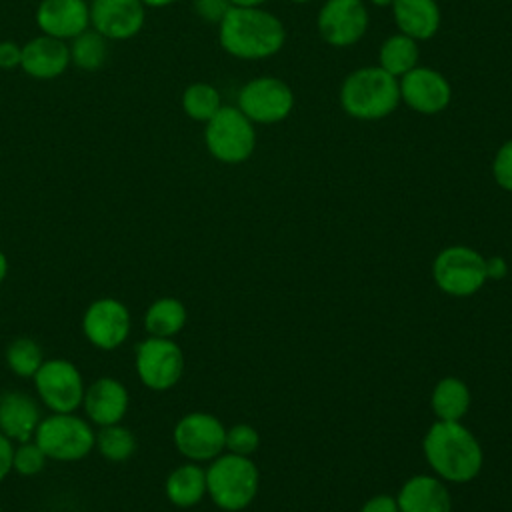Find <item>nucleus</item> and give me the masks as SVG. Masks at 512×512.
I'll use <instances>...</instances> for the list:
<instances>
[{"label": "nucleus", "mask_w": 512, "mask_h": 512, "mask_svg": "<svg viewBox=\"0 0 512 512\" xmlns=\"http://www.w3.org/2000/svg\"><path fill=\"white\" fill-rule=\"evenodd\" d=\"M218 42L226 54L238 60H266L284 48L286 28L264 6H232L218 22Z\"/></svg>", "instance_id": "obj_1"}, {"label": "nucleus", "mask_w": 512, "mask_h": 512, "mask_svg": "<svg viewBox=\"0 0 512 512\" xmlns=\"http://www.w3.org/2000/svg\"><path fill=\"white\" fill-rule=\"evenodd\" d=\"M422 450L428 466L444 482H470L484 464L480 442L460 422L436 420L424 434Z\"/></svg>", "instance_id": "obj_2"}, {"label": "nucleus", "mask_w": 512, "mask_h": 512, "mask_svg": "<svg viewBox=\"0 0 512 512\" xmlns=\"http://www.w3.org/2000/svg\"><path fill=\"white\" fill-rule=\"evenodd\" d=\"M340 108L354 120L376 122L396 112L400 104L398 78L378 64L352 70L340 84Z\"/></svg>", "instance_id": "obj_3"}, {"label": "nucleus", "mask_w": 512, "mask_h": 512, "mask_svg": "<svg viewBox=\"0 0 512 512\" xmlns=\"http://www.w3.org/2000/svg\"><path fill=\"white\" fill-rule=\"evenodd\" d=\"M260 474L250 456L232 452L220 454L206 470V494L226 512H240L252 504L258 494Z\"/></svg>", "instance_id": "obj_4"}, {"label": "nucleus", "mask_w": 512, "mask_h": 512, "mask_svg": "<svg viewBox=\"0 0 512 512\" xmlns=\"http://www.w3.org/2000/svg\"><path fill=\"white\" fill-rule=\"evenodd\" d=\"M256 124L238 106H224L206 122L204 144L210 156L222 164H242L256 148Z\"/></svg>", "instance_id": "obj_5"}, {"label": "nucleus", "mask_w": 512, "mask_h": 512, "mask_svg": "<svg viewBox=\"0 0 512 512\" xmlns=\"http://www.w3.org/2000/svg\"><path fill=\"white\" fill-rule=\"evenodd\" d=\"M434 284L448 296H474L486 282V258L470 246H446L432 262Z\"/></svg>", "instance_id": "obj_6"}, {"label": "nucleus", "mask_w": 512, "mask_h": 512, "mask_svg": "<svg viewBox=\"0 0 512 512\" xmlns=\"http://www.w3.org/2000/svg\"><path fill=\"white\" fill-rule=\"evenodd\" d=\"M34 440L48 458L60 462L82 460L96 446V434L92 426L78 418L74 412H52L48 418L40 420L34 432Z\"/></svg>", "instance_id": "obj_7"}, {"label": "nucleus", "mask_w": 512, "mask_h": 512, "mask_svg": "<svg viewBox=\"0 0 512 512\" xmlns=\"http://www.w3.org/2000/svg\"><path fill=\"white\" fill-rule=\"evenodd\" d=\"M236 106L254 124H278L292 114L296 96L282 78L256 76L238 90Z\"/></svg>", "instance_id": "obj_8"}, {"label": "nucleus", "mask_w": 512, "mask_h": 512, "mask_svg": "<svg viewBox=\"0 0 512 512\" xmlns=\"http://www.w3.org/2000/svg\"><path fill=\"white\" fill-rule=\"evenodd\" d=\"M34 384L40 400L60 414L76 412L84 400V382L80 370L64 358L44 360L34 374Z\"/></svg>", "instance_id": "obj_9"}, {"label": "nucleus", "mask_w": 512, "mask_h": 512, "mask_svg": "<svg viewBox=\"0 0 512 512\" xmlns=\"http://www.w3.org/2000/svg\"><path fill=\"white\" fill-rule=\"evenodd\" d=\"M174 446L190 462H212L226 450V428L208 412H190L174 426Z\"/></svg>", "instance_id": "obj_10"}, {"label": "nucleus", "mask_w": 512, "mask_h": 512, "mask_svg": "<svg viewBox=\"0 0 512 512\" xmlns=\"http://www.w3.org/2000/svg\"><path fill=\"white\" fill-rule=\"evenodd\" d=\"M184 372V354L172 338L150 336L136 346V374L150 390H168Z\"/></svg>", "instance_id": "obj_11"}, {"label": "nucleus", "mask_w": 512, "mask_h": 512, "mask_svg": "<svg viewBox=\"0 0 512 512\" xmlns=\"http://www.w3.org/2000/svg\"><path fill=\"white\" fill-rule=\"evenodd\" d=\"M370 16L364 0H326L316 16L320 38L332 48H348L364 38Z\"/></svg>", "instance_id": "obj_12"}, {"label": "nucleus", "mask_w": 512, "mask_h": 512, "mask_svg": "<svg viewBox=\"0 0 512 512\" xmlns=\"http://www.w3.org/2000/svg\"><path fill=\"white\" fill-rule=\"evenodd\" d=\"M398 86L400 102L424 116H436L452 102V86L448 78L430 66L418 64L398 78Z\"/></svg>", "instance_id": "obj_13"}, {"label": "nucleus", "mask_w": 512, "mask_h": 512, "mask_svg": "<svg viewBox=\"0 0 512 512\" xmlns=\"http://www.w3.org/2000/svg\"><path fill=\"white\" fill-rule=\"evenodd\" d=\"M82 330L96 348L116 350L130 334L128 308L116 298H98L86 308Z\"/></svg>", "instance_id": "obj_14"}, {"label": "nucleus", "mask_w": 512, "mask_h": 512, "mask_svg": "<svg viewBox=\"0 0 512 512\" xmlns=\"http://www.w3.org/2000/svg\"><path fill=\"white\" fill-rule=\"evenodd\" d=\"M146 22V6L140 0H92L90 28L108 40L134 38Z\"/></svg>", "instance_id": "obj_15"}, {"label": "nucleus", "mask_w": 512, "mask_h": 512, "mask_svg": "<svg viewBox=\"0 0 512 512\" xmlns=\"http://www.w3.org/2000/svg\"><path fill=\"white\" fill-rule=\"evenodd\" d=\"M36 24L42 34L68 42L90 28V4L86 0H42L36 8Z\"/></svg>", "instance_id": "obj_16"}, {"label": "nucleus", "mask_w": 512, "mask_h": 512, "mask_svg": "<svg viewBox=\"0 0 512 512\" xmlns=\"http://www.w3.org/2000/svg\"><path fill=\"white\" fill-rule=\"evenodd\" d=\"M70 66V50L64 40L40 34L22 46L20 68L36 80H54Z\"/></svg>", "instance_id": "obj_17"}, {"label": "nucleus", "mask_w": 512, "mask_h": 512, "mask_svg": "<svg viewBox=\"0 0 512 512\" xmlns=\"http://www.w3.org/2000/svg\"><path fill=\"white\" fill-rule=\"evenodd\" d=\"M400 512H452V496L438 476L416 474L396 494Z\"/></svg>", "instance_id": "obj_18"}, {"label": "nucleus", "mask_w": 512, "mask_h": 512, "mask_svg": "<svg viewBox=\"0 0 512 512\" xmlns=\"http://www.w3.org/2000/svg\"><path fill=\"white\" fill-rule=\"evenodd\" d=\"M82 404L96 426L118 424L128 410V392L116 378L102 376L88 386Z\"/></svg>", "instance_id": "obj_19"}, {"label": "nucleus", "mask_w": 512, "mask_h": 512, "mask_svg": "<svg viewBox=\"0 0 512 512\" xmlns=\"http://www.w3.org/2000/svg\"><path fill=\"white\" fill-rule=\"evenodd\" d=\"M392 18L398 32L414 40H430L438 34L442 12L436 0H394Z\"/></svg>", "instance_id": "obj_20"}, {"label": "nucleus", "mask_w": 512, "mask_h": 512, "mask_svg": "<svg viewBox=\"0 0 512 512\" xmlns=\"http://www.w3.org/2000/svg\"><path fill=\"white\" fill-rule=\"evenodd\" d=\"M40 422L38 404L24 392H4L0 396V432L16 442L34 438Z\"/></svg>", "instance_id": "obj_21"}, {"label": "nucleus", "mask_w": 512, "mask_h": 512, "mask_svg": "<svg viewBox=\"0 0 512 512\" xmlns=\"http://www.w3.org/2000/svg\"><path fill=\"white\" fill-rule=\"evenodd\" d=\"M470 388L456 376H446L436 382L430 396V406L436 420L460 422L470 410Z\"/></svg>", "instance_id": "obj_22"}, {"label": "nucleus", "mask_w": 512, "mask_h": 512, "mask_svg": "<svg viewBox=\"0 0 512 512\" xmlns=\"http://www.w3.org/2000/svg\"><path fill=\"white\" fill-rule=\"evenodd\" d=\"M206 494V470L196 462L174 468L166 478V496L178 508L196 506Z\"/></svg>", "instance_id": "obj_23"}, {"label": "nucleus", "mask_w": 512, "mask_h": 512, "mask_svg": "<svg viewBox=\"0 0 512 512\" xmlns=\"http://www.w3.org/2000/svg\"><path fill=\"white\" fill-rule=\"evenodd\" d=\"M420 62L418 40L396 32L390 34L378 50V66L392 74L394 78H402L406 72L416 68Z\"/></svg>", "instance_id": "obj_24"}, {"label": "nucleus", "mask_w": 512, "mask_h": 512, "mask_svg": "<svg viewBox=\"0 0 512 512\" xmlns=\"http://www.w3.org/2000/svg\"><path fill=\"white\" fill-rule=\"evenodd\" d=\"M186 324V306L172 296L154 300L144 316V326L150 336L172 338Z\"/></svg>", "instance_id": "obj_25"}, {"label": "nucleus", "mask_w": 512, "mask_h": 512, "mask_svg": "<svg viewBox=\"0 0 512 512\" xmlns=\"http://www.w3.org/2000/svg\"><path fill=\"white\" fill-rule=\"evenodd\" d=\"M70 50V64L80 70L94 72L100 70L108 60V38H104L94 28L84 30L68 44Z\"/></svg>", "instance_id": "obj_26"}, {"label": "nucleus", "mask_w": 512, "mask_h": 512, "mask_svg": "<svg viewBox=\"0 0 512 512\" xmlns=\"http://www.w3.org/2000/svg\"><path fill=\"white\" fill-rule=\"evenodd\" d=\"M222 108V98L216 86L208 82H192L182 92V110L196 122H208Z\"/></svg>", "instance_id": "obj_27"}, {"label": "nucleus", "mask_w": 512, "mask_h": 512, "mask_svg": "<svg viewBox=\"0 0 512 512\" xmlns=\"http://www.w3.org/2000/svg\"><path fill=\"white\" fill-rule=\"evenodd\" d=\"M96 446L106 460L124 462L134 454L136 438L126 426H122L118 422V424L100 426V430L96 434Z\"/></svg>", "instance_id": "obj_28"}, {"label": "nucleus", "mask_w": 512, "mask_h": 512, "mask_svg": "<svg viewBox=\"0 0 512 512\" xmlns=\"http://www.w3.org/2000/svg\"><path fill=\"white\" fill-rule=\"evenodd\" d=\"M42 362V348L32 338H16L6 348V364L20 378H34Z\"/></svg>", "instance_id": "obj_29"}, {"label": "nucleus", "mask_w": 512, "mask_h": 512, "mask_svg": "<svg viewBox=\"0 0 512 512\" xmlns=\"http://www.w3.org/2000/svg\"><path fill=\"white\" fill-rule=\"evenodd\" d=\"M46 460L48 456L36 444L34 438L26 442H18V448H14V456H12V470H16L20 476H34L44 468Z\"/></svg>", "instance_id": "obj_30"}, {"label": "nucleus", "mask_w": 512, "mask_h": 512, "mask_svg": "<svg viewBox=\"0 0 512 512\" xmlns=\"http://www.w3.org/2000/svg\"><path fill=\"white\" fill-rule=\"evenodd\" d=\"M260 446V434L254 426L240 422L226 430V450L238 456H250Z\"/></svg>", "instance_id": "obj_31"}, {"label": "nucleus", "mask_w": 512, "mask_h": 512, "mask_svg": "<svg viewBox=\"0 0 512 512\" xmlns=\"http://www.w3.org/2000/svg\"><path fill=\"white\" fill-rule=\"evenodd\" d=\"M492 178L502 190L512 192V138L502 142L496 150L492 160Z\"/></svg>", "instance_id": "obj_32"}, {"label": "nucleus", "mask_w": 512, "mask_h": 512, "mask_svg": "<svg viewBox=\"0 0 512 512\" xmlns=\"http://www.w3.org/2000/svg\"><path fill=\"white\" fill-rule=\"evenodd\" d=\"M192 8L196 16H200L204 22L218 26V22L232 8V4L230 0H192Z\"/></svg>", "instance_id": "obj_33"}, {"label": "nucleus", "mask_w": 512, "mask_h": 512, "mask_svg": "<svg viewBox=\"0 0 512 512\" xmlns=\"http://www.w3.org/2000/svg\"><path fill=\"white\" fill-rule=\"evenodd\" d=\"M22 58V46L12 40L0 42V70H14L20 68Z\"/></svg>", "instance_id": "obj_34"}, {"label": "nucleus", "mask_w": 512, "mask_h": 512, "mask_svg": "<svg viewBox=\"0 0 512 512\" xmlns=\"http://www.w3.org/2000/svg\"><path fill=\"white\" fill-rule=\"evenodd\" d=\"M360 512H400L398 508V502H396V496H390V494H376L372 498H368Z\"/></svg>", "instance_id": "obj_35"}, {"label": "nucleus", "mask_w": 512, "mask_h": 512, "mask_svg": "<svg viewBox=\"0 0 512 512\" xmlns=\"http://www.w3.org/2000/svg\"><path fill=\"white\" fill-rule=\"evenodd\" d=\"M12 456H14V446L12 440L6 438L0 432V482L10 474L12 470Z\"/></svg>", "instance_id": "obj_36"}, {"label": "nucleus", "mask_w": 512, "mask_h": 512, "mask_svg": "<svg viewBox=\"0 0 512 512\" xmlns=\"http://www.w3.org/2000/svg\"><path fill=\"white\" fill-rule=\"evenodd\" d=\"M508 274V262L504 256H490L486 258V278L488 280H502Z\"/></svg>", "instance_id": "obj_37"}, {"label": "nucleus", "mask_w": 512, "mask_h": 512, "mask_svg": "<svg viewBox=\"0 0 512 512\" xmlns=\"http://www.w3.org/2000/svg\"><path fill=\"white\" fill-rule=\"evenodd\" d=\"M268 0H230L232 6H238V8H260L264 6Z\"/></svg>", "instance_id": "obj_38"}, {"label": "nucleus", "mask_w": 512, "mask_h": 512, "mask_svg": "<svg viewBox=\"0 0 512 512\" xmlns=\"http://www.w3.org/2000/svg\"><path fill=\"white\" fill-rule=\"evenodd\" d=\"M146 8H164V6H170L174 4L176 0H140Z\"/></svg>", "instance_id": "obj_39"}, {"label": "nucleus", "mask_w": 512, "mask_h": 512, "mask_svg": "<svg viewBox=\"0 0 512 512\" xmlns=\"http://www.w3.org/2000/svg\"><path fill=\"white\" fill-rule=\"evenodd\" d=\"M6 272H8V260H6L4 252L0 250V282L6 278Z\"/></svg>", "instance_id": "obj_40"}, {"label": "nucleus", "mask_w": 512, "mask_h": 512, "mask_svg": "<svg viewBox=\"0 0 512 512\" xmlns=\"http://www.w3.org/2000/svg\"><path fill=\"white\" fill-rule=\"evenodd\" d=\"M372 6H378V8H390L394 4V0H368Z\"/></svg>", "instance_id": "obj_41"}, {"label": "nucleus", "mask_w": 512, "mask_h": 512, "mask_svg": "<svg viewBox=\"0 0 512 512\" xmlns=\"http://www.w3.org/2000/svg\"><path fill=\"white\" fill-rule=\"evenodd\" d=\"M290 2H294V4H308V2H312V0H290Z\"/></svg>", "instance_id": "obj_42"}]
</instances>
